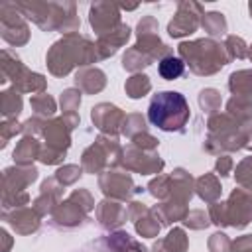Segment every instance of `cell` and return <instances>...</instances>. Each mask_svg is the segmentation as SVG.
<instances>
[{
    "label": "cell",
    "mask_w": 252,
    "mask_h": 252,
    "mask_svg": "<svg viewBox=\"0 0 252 252\" xmlns=\"http://www.w3.org/2000/svg\"><path fill=\"white\" fill-rule=\"evenodd\" d=\"M148 120L163 132H177L189 120V104L181 93L175 91L158 93L150 100Z\"/></svg>",
    "instance_id": "1"
},
{
    "label": "cell",
    "mask_w": 252,
    "mask_h": 252,
    "mask_svg": "<svg viewBox=\"0 0 252 252\" xmlns=\"http://www.w3.org/2000/svg\"><path fill=\"white\" fill-rule=\"evenodd\" d=\"M183 69H185V65H183V61L179 59V57H163L161 61H159V65H158V71H159V75L163 77V79H167V81H173V79H179L181 75H183Z\"/></svg>",
    "instance_id": "2"
}]
</instances>
